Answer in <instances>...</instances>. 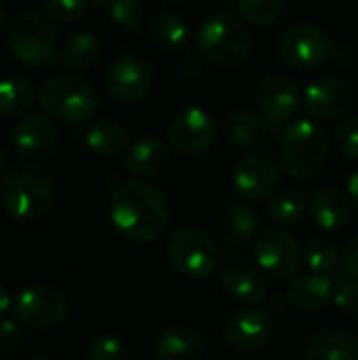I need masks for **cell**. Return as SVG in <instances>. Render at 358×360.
Returning <instances> with one entry per match:
<instances>
[{"label": "cell", "mask_w": 358, "mask_h": 360, "mask_svg": "<svg viewBox=\"0 0 358 360\" xmlns=\"http://www.w3.org/2000/svg\"><path fill=\"white\" fill-rule=\"evenodd\" d=\"M110 221L114 230L133 245L156 240L169 224V202L165 194L139 179L118 186L110 200Z\"/></svg>", "instance_id": "obj_1"}, {"label": "cell", "mask_w": 358, "mask_h": 360, "mask_svg": "<svg viewBox=\"0 0 358 360\" xmlns=\"http://www.w3.org/2000/svg\"><path fill=\"white\" fill-rule=\"evenodd\" d=\"M53 196V179L44 169L32 162L13 165L0 177V205L4 213L19 224L40 219L51 209Z\"/></svg>", "instance_id": "obj_2"}, {"label": "cell", "mask_w": 358, "mask_h": 360, "mask_svg": "<svg viewBox=\"0 0 358 360\" xmlns=\"http://www.w3.org/2000/svg\"><path fill=\"white\" fill-rule=\"evenodd\" d=\"M198 53L213 65H236L249 57L253 34L249 23L234 13H213L198 30Z\"/></svg>", "instance_id": "obj_3"}, {"label": "cell", "mask_w": 358, "mask_h": 360, "mask_svg": "<svg viewBox=\"0 0 358 360\" xmlns=\"http://www.w3.org/2000/svg\"><path fill=\"white\" fill-rule=\"evenodd\" d=\"M329 137L327 131L314 120L291 122L281 137L283 167L293 179L314 177L327 162Z\"/></svg>", "instance_id": "obj_4"}, {"label": "cell", "mask_w": 358, "mask_h": 360, "mask_svg": "<svg viewBox=\"0 0 358 360\" xmlns=\"http://www.w3.org/2000/svg\"><path fill=\"white\" fill-rule=\"evenodd\" d=\"M167 262L188 281H207L217 272L222 253L203 228L181 226L167 240Z\"/></svg>", "instance_id": "obj_5"}, {"label": "cell", "mask_w": 358, "mask_h": 360, "mask_svg": "<svg viewBox=\"0 0 358 360\" xmlns=\"http://www.w3.org/2000/svg\"><path fill=\"white\" fill-rule=\"evenodd\" d=\"M6 46L11 55L25 65L40 68L44 63H55V23L44 11H23L6 27Z\"/></svg>", "instance_id": "obj_6"}, {"label": "cell", "mask_w": 358, "mask_h": 360, "mask_svg": "<svg viewBox=\"0 0 358 360\" xmlns=\"http://www.w3.org/2000/svg\"><path fill=\"white\" fill-rule=\"evenodd\" d=\"M40 108L63 122L80 124L97 112V91L91 82L78 76H55L38 91Z\"/></svg>", "instance_id": "obj_7"}, {"label": "cell", "mask_w": 358, "mask_h": 360, "mask_svg": "<svg viewBox=\"0 0 358 360\" xmlns=\"http://www.w3.org/2000/svg\"><path fill=\"white\" fill-rule=\"evenodd\" d=\"M283 61L295 70H314L333 59L335 42L317 23H293L279 40Z\"/></svg>", "instance_id": "obj_8"}, {"label": "cell", "mask_w": 358, "mask_h": 360, "mask_svg": "<svg viewBox=\"0 0 358 360\" xmlns=\"http://www.w3.org/2000/svg\"><path fill=\"white\" fill-rule=\"evenodd\" d=\"M217 133L219 129L213 114L198 105L179 110L167 127L169 146L186 156H198L211 150Z\"/></svg>", "instance_id": "obj_9"}, {"label": "cell", "mask_w": 358, "mask_h": 360, "mask_svg": "<svg viewBox=\"0 0 358 360\" xmlns=\"http://www.w3.org/2000/svg\"><path fill=\"white\" fill-rule=\"evenodd\" d=\"M253 253L257 266L266 272V276L279 281L298 276L304 262V253L300 251L295 238L281 228H268L260 232L253 245Z\"/></svg>", "instance_id": "obj_10"}, {"label": "cell", "mask_w": 358, "mask_h": 360, "mask_svg": "<svg viewBox=\"0 0 358 360\" xmlns=\"http://www.w3.org/2000/svg\"><path fill=\"white\" fill-rule=\"evenodd\" d=\"M15 316L30 329H53L68 314V302L51 285H30L21 289L13 304Z\"/></svg>", "instance_id": "obj_11"}, {"label": "cell", "mask_w": 358, "mask_h": 360, "mask_svg": "<svg viewBox=\"0 0 358 360\" xmlns=\"http://www.w3.org/2000/svg\"><path fill=\"white\" fill-rule=\"evenodd\" d=\"M281 177V162L272 150H253L234 167V188L245 200H264Z\"/></svg>", "instance_id": "obj_12"}, {"label": "cell", "mask_w": 358, "mask_h": 360, "mask_svg": "<svg viewBox=\"0 0 358 360\" xmlns=\"http://www.w3.org/2000/svg\"><path fill=\"white\" fill-rule=\"evenodd\" d=\"M274 331L272 312L260 306H243L224 323V340L236 352L260 350Z\"/></svg>", "instance_id": "obj_13"}, {"label": "cell", "mask_w": 358, "mask_h": 360, "mask_svg": "<svg viewBox=\"0 0 358 360\" xmlns=\"http://www.w3.org/2000/svg\"><path fill=\"white\" fill-rule=\"evenodd\" d=\"M154 86L152 65L139 55H124L108 70V91L120 103H137Z\"/></svg>", "instance_id": "obj_14"}, {"label": "cell", "mask_w": 358, "mask_h": 360, "mask_svg": "<svg viewBox=\"0 0 358 360\" xmlns=\"http://www.w3.org/2000/svg\"><path fill=\"white\" fill-rule=\"evenodd\" d=\"M255 101L270 122H289L302 105L295 82L285 74H266L255 86Z\"/></svg>", "instance_id": "obj_15"}, {"label": "cell", "mask_w": 358, "mask_h": 360, "mask_svg": "<svg viewBox=\"0 0 358 360\" xmlns=\"http://www.w3.org/2000/svg\"><path fill=\"white\" fill-rule=\"evenodd\" d=\"M57 127L42 114H27L13 127V148L27 162L46 160L57 148Z\"/></svg>", "instance_id": "obj_16"}, {"label": "cell", "mask_w": 358, "mask_h": 360, "mask_svg": "<svg viewBox=\"0 0 358 360\" xmlns=\"http://www.w3.org/2000/svg\"><path fill=\"white\" fill-rule=\"evenodd\" d=\"M304 108L317 120H335L344 116L352 103V89L346 80L325 76L312 80L304 91Z\"/></svg>", "instance_id": "obj_17"}, {"label": "cell", "mask_w": 358, "mask_h": 360, "mask_svg": "<svg viewBox=\"0 0 358 360\" xmlns=\"http://www.w3.org/2000/svg\"><path fill=\"white\" fill-rule=\"evenodd\" d=\"M224 293L241 306H257L268 293L266 272L249 262H234L222 272Z\"/></svg>", "instance_id": "obj_18"}, {"label": "cell", "mask_w": 358, "mask_h": 360, "mask_svg": "<svg viewBox=\"0 0 358 360\" xmlns=\"http://www.w3.org/2000/svg\"><path fill=\"white\" fill-rule=\"evenodd\" d=\"M224 139L241 150H251L266 143L272 135V124L266 116H260L249 110H238L226 116L222 122Z\"/></svg>", "instance_id": "obj_19"}, {"label": "cell", "mask_w": 358, "mask_h": 360, "mask_svg": "<svg viewBox=\"0 0 358 360\" xmlns=\"http://www.w3.org/2000/svg\"><path fill=\"white\" fill-rule=\"evenodd\" d=\"M169 158H171V150L160 137L143 135L129 146L124 154V167L137 179H148L165 171Z\"/></svg>", "instance_id": "obj_20"}, {"label": "cell", "mask_w": 358, "mask_h": 360, "mask_svg": "<svg viewBox=\"0 0 358 360\" xmlns=\"http://www.w3.org/2000/svg\"><path fill=\"white\" fill-rule=\"evenodd\" d=\"M310 213L319 228L327 232L342 230L352 219V200L340 188L327 186L314 192L310 200Z\"/></svg>", "instance_id": "obj_21"}, {"label": "cell", "mask_w": 358, "mask_h": 360, "mask_svg": "<svg viewBox=\"0 0 358 360\" xmlns=\"http://www.w3.org/2000/svg\"><path fill=\"white\" fill-rule=\"evenodd\" d=\"M333 297V281L327 274H300L293 276L287 289L289 304L300 312H319L323 310Z\"/></svg>", "instance_id": "obj_22"}, {"label": "cell", "mask_w": 358, "mask_h": 360, "mask_svg": "<svg viewBox=\"0 0 358 360\" xmlns=\"http://www.w3.org/2000/svg\"><path fill=\"white\" fill-rule=\"evenodd\" d=\"M207 354L205 338L186 325L167 329L156 342L158 360H203Z\"/></svg>", "instance_id": "obj_23"}, {"label": "cell", "mask_w": 358, "mask_h": 360, "mask_svg": "<svg viewBox=\"0 0 358 360\" xmlns=\"http://www.w3.org/2000/svg\"><path fill=\"white\" fill-rule=\"evenodd\" d=\"M101 61L99 38L91 32H78L63 44L61 53L55 57V63L70 72H89Z\"/></svg>", "instance_id": "obj_24"}, {"label": "cell", "mask_w": 358, "mask_h": 360, "mask_svg": "<svg viewBox=\"0 0 358 360\" xmlns=\"http://www.w3.org/2000/svg\"><path fill=\"white\" fill-rule=\"evenodd\" d=\"M260 226L257 213L245 202H232L219 217V234L230 247H243L251 243Z\"/></svg>", "instance_id": "obj_25"}, {"label": "cell", "mask_w": 358, "mask_h": 360, "mask_svg": "<svg viewBox=\"0 0 358 360\" xmlns=\"http://www.w3.org/2000/svg\"><path fill=\"white\" fill-rule=\"evenodd\" d=\"M306 360H358V340L338 329L321 331L308 342Z\"/></svg>", "instance_id": "obj_26"}, {"label": "cell", "mask_w": 358, "mask_h": 360, "mask_svg": "<svg viewBox=\"0 0 358 360\" xmlns=\"http://www.w3.org/2000/svg\"><path fill=\"white\" fill-rule=\"evenodd\" d=\"M148 38L165 53H179L190 44V27L175 13H158L148 25Z\"/></svg>", "instance_id": "obj_27"}, {"label": "cell", "mask_w": 358, "mask_h": 360, "mask_svg": "<svg viewBox=\"0 0 358 360\" xmlns=\"http://www.w3.org/2000/svg\"><path fill=\"white\" fill-rule=\"evenodd\" d=\"M84 141H87V148L97 154V156H103V158H114L118 156L120 152L127 150V143H129V133L127 129L116 122V120H95L87 135H84Z\"/></svg>", "instance_id": "obj_28"}, {"label": "cell", "mask_w": 358, "mask_h": 360, "mask_svg": "<svg viewBox=\"0 0 358 360\" xmlns=\"http://www.w3.org/2000/svg\"><path fill=\"white\" fill-rule=\"evenodd\" d=\"M36 91L30 82V78L21 74H13L0 80V116L15 118L27 112V108L34 103Z\"/></svg>", "instance_id": "obj_29"}, {"label": "cell", "mask_w": 358, "mask_h": 360, "mask_svg": "<svg viewBox=\"0 0 358 360\" xmlns=\"http://www.w3.org/2000/svg\"><path fill=\"white\" fill-rule=\"evenodd\" d=\"M306 209H308V200H306L304 192L289 188V190L279 192L270 200L268 217L279 226H293L306 215Z\"/></svg>", "instance_id": "obj_30"}, {"label": "cell", "mask_w": 358, "mask_h": 360, "mask_svg": "<svg viewBox=\"0 0 358 360\" xmlns=\"http://www.w3.org/2000/svg\"><path fill=\"white\" fill-rule=\"evenodd\" d=\"M304 262L310 268V272L329 276L340 268V249L329 240L314 238L304 249Z\"/></svg>", "instance_id": "obj_31"}, {"label": "cell", "mask_w": 358, "mask_h": 360, "mask_svg": "<svg viewBox=\"0 0 358 360\" xmlns=\"http://www.w3.org/2000/svg\"><path fill=\"white\" fill-rule=\"evenodd\" d=\"M108 13L114 27L120 30L122 34L139 32L146 21V8L141 0H114L108 6Z\"/></svg>", "instance_id": "obj_32"}, {"label": "cell", "mask_w": 358, "mask_h": 360, "mask_svg": "<svg viewBox=\"0 0 358 360\" xmlns=\"http://www.w3.org/2000/svg\"><path fill=\"white\" fill-rule=\"evenodd\" d=\"M287 6V0H236L238 15L249 25L274 23Z\"/></svg>", "instance_id": "obj_33"}, {"label": "cell", "mask_w": 358, "mask_h": 360, "mask_svg": "<svg viewBox=\"0 0 358 360\" xmlns=\"http://www.w3.org/2000/svg\"><path fill=\"white\" fill-rule=\"evenodd\" d=\"M89 0H46L44 13L55 25H68L78 21L87 13Z\"/></svg>", "instance_id": "obj_34"}, {"label": "cell", "mask_w": 358, "mask_h": 360, "mask_svg": "<svg viewBox=\"0 0 358 360\" xmlns=\"http://www.w3.org/2000/svg\"><path fill=\"white\" fill-rule=\"evenodd\" d=\"M333 304L346 312V314H358V278L340 274V278L333 283Z\"/></svg>", "instance_id": "obj_35"}, {"label": "cell", "mask_w": 358, "mask_h": 360, "mask_svg": "<svg viewBox=\"0 0 358 360\" xmlns=\"http://www.w3.org/2000/svg\"><path fill=\"white\" fill-rule=\"evenodd\" d=\"M87 360H129V350L122 340L114 335H101L89 346Z\"/></svg>", "instance_id": "obj_36"}, {"label": "cell", "mask_w": 358, "mask_h": 360, "mask_svg": "<svg viewBox=\"0 0 358 360\" xmlns=\"http://www.w3.org/2000/svg\"><path fill=\"white\" fill-rule=\"evenodd\" d=\"M335 143L346 158L358 160V116H344L340 120L335 129Z\"/></svg>", "instance_id": "obj_37"}, {"label": "cell", "mask_w": 358, "mask_h": 360, "mask_svg": "<svg viewBox=\"0 0 358 360\" xmlns=\"http://www.w3.org/2000/svg\"><path fill=\"white\" fill-rule=\"evenodd\" d=\"M23 340V329L19 321L2 319L0 321V352H13Z\"/></svg>", "instance_id": "obj_38"}, {"label": "cell", "mask_w": 358, "mask_h": 360, "mask_svg": "<svg viewBox=\"0 0 358 360\" xmlns=\"http://www.w3.org/2000/svg\"><path fill=\"white\" fill-rule=\"evenodd\" d=\"M205 61H207V59H205L200 53H188V55L179 61L177 72H179V76H181L184 80L194 82V80H198V78L205 74Z\"/></svg>", "instance_id": "obj_39"}, {"label": "cell", "mask_w": 358, "mask_h": 360, "mask_svg": "<svg viewBox=\"0 0 358 360\" xmlns=\"http://www.w3.org/2000/svg\"><path fill=\"white\" fill-rule=\"evenodd\" d=\"M340 274L358 278V234L346 243L340 253Z\"/></svg>", "instance_id": "obj_40"}, {"label": "cell", "mask_w": 358, "mask_h": 360, "mask_svg": "<svg viewBox=\"0 0 358 360\" xmlns=\"http://www.w3.org/2000/svg\"><path fill=\"white\" fill-rule=\"evenodd\" d=\"M15 302L11 300V291H8V287L0 281V316L2 314H6L8 310H11V306H13Z\"/></svg>", "instance_id": "obj_41"}, {"label": "cell", "mask_w": 358, "mask_h": 360, "mask_svg": "<svg viewBox=\"0 0 358 360\" xmlns=\"http://www.w3.org/2000/svg\"><path fill=\"white\" fill-rule=\"evenodd\" d=\"M348 196L352 200V207H357L358 211V169L352 171V175L348 179Z\"/></svg>", "instance_id": "obj_42"}, {"label": "cell", "mask_w": 358, "mask_h": 360, "mask_svg": "<svg viewBox=\"0 0 358 360\" xmlns=\"http://www.w3.org/2000/svg\"><path fill=\"white\" fill-rule=\"evenodd\" d=\"M287 302H289L287 295H285V297H283V295H272V300L268 302V308H266V310L272 312V314H274V312H283L285 306H287Z\"/></svg>", "instance_id": "obj_43"}, {"label": "cell", "mask_w": 358, "mask_h": 360, "mask_svg": "<svg viewBox=\"0 0 358 360\" xmlns=\"http://www.w3.org/2000/svg\"><path fill=\"white\" fill-rule=\"evenodd\" d=\"M4 27H6V6L0 0V32H4Z\"/></svg>", "instance_id": "obj_44"}, {"label": "cell", "mask_w": 358, "mask_h": 360, "mask_svg": "<svg viewBox=\"0 0 358 360\" xmlns=\"http://www.w3.org/2000/svg\"><path fill=\"white\" fill-rule=\"evenodd\" d=\"M4 165H6V148H4V143L0 141V171L4 169Z\"/></svg>", "instance_id": "obj_45"}, {"label": "cell", "mask_w": 358, "mask_h": 360, "mask_svg": "<svg viewBox=\"0 0 358 360\" xmlns=\"http://www.w3.org/2000/svg\"><path fill=\"white\" fill-rule=\"evenodd\" d=\"M25 360H53L51 356H46V354H34V356H30V359Z\"/></svg>", "instance_id": "obj_46"}, {"label": "cell", "mask_w": 358, "mask_h": 360, "mask_svg": "<svg viewBox=\"0 0 358 360\" xmlns=\"http://www.w3.org/2000/svg\"><path fill=\"white\" fill-rule=\"evenodd\" d=\"M93 2H95V4H99V6H106V8H108L114 0H93Z\"/></svg>", "instance_id": "obj_47"}]
</instances>
